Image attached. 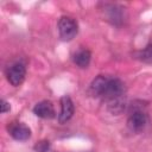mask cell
<instances>
[{
  "label": "cell",
  "mask_w": 152,
  "mask_h": 152,
  "mask_svg": "<svg viewBox=\"0 0 152 152\" xmlns=\"http://www.w3.org/2000/svg\"><path fill=\"white\" fill-rule=\"evenodd\" d=\"M90 91L94 96L109 102L124 96L125 84L120 78L99 75L93 80L90 84Z\"/></svg>",
  "instance_id": "1"
},
{
  "label": "cell",
  "mask_w": 152,
  "mask_h": 152,
  "mask_svg": "<svg viewBox=\"0 0 152 152\" xmlns=\"http://www.w3.org/2000/svg\"><path fill=\"white\" fill-rule=\"evenodd\" d=\"M58 32L59 37L63 40H71L78 32V25L77 21L69 15H63L58 20Z\"/></svg>",
  "instance_id": "2"
},
{
  "label": "cell",
  "mask_w": 152,
  "mask_h": 152,
  "mask_svg": "<svg viewBox=\"0 0 152 152\" xmlns=\"http://www.w3.org/2000/svg\"><path fill=\"white\" fill-rule=\"evenodd\" d=\"M26 76V66L23 62H15L11 66L7 68L6 78L8 83L13 87H19Z\"/></svg>",
  "instance_id": "3"
},
{
  "label": "cell",
  "mask_w": 152,
  "mask_h": 152,
  "mask_svg": "<svg viewBox=\"0 0 152 152\" xmlns=\"http://www.w3.org/2000/svg\"><path fill=\"white\" fill-rule=\"evenodd\" d=\"M147 124V115L140 108H134L127 119V126L132 132H141Z\"/></svg>",
  "instance_id": "4"
},
{
  "label": "cell",
  "mask_w": 152,
  "mask_h": 152,
  "mask_svg": "<svg viewBox=\"0 0 152 152\" xmlns=\"http://www.w3.org/2000/svg\"><path fill=\"white\" fill-rule=\"evenodd\" d=\"M74 112H75V106H74L72 100L68 95L62 96L61 97V112L58 114V122L59 124L68 122L72 118Z\"/></svg>",
  "instance_id": "5"
},
{
  "label": "cell",
  "mask_w": 152,
  "mask_h": 152,
  "mask_svg": "<svg viewBox=\"0 0 152 152\" xmlns=\"http://www.w3.org/2000/svg\"><path fill=\"white\" fill-rule=\"evenodd\" d=\"M11 137L18 141H25L31 137V129L21 122H12L7 127Z\"/></svg>",
  "instance_id": "6"
},
{
  "label": "cell",
  "mask_w": 152,
  "mask_h": 152,
  "mask_svg": "<svg viewBox=\"0 0 152 152\" xmlns=\"http://www.w3.org/2000/svg\"><path fill=\"white\" fill-rule=\"evenodd\" d=\"M33 113L36 116H38L40 119H52V118H55V114H56L52 102L48 101V100H43V101L38 102L33 107Z\"/></svg>",
  "instance_id": "7"
},
{
  "label": "cell",
  "mask_w": 152,
  "mask_h": 152,
  "mask_svg": "<svg viewBox=\"0 0 152 152\" xmlns=\"http://www.w3.org/2000/svg\"><path fill=\"white\" fill-rule=\"evenodd\" d=\"M90 59H91V53H90V51L87 50V49L78 50V51L74 55V57H72L74 63H75L77 66L82 68V69L88 68V65L90 64Z\"/></svg>",
  "instance_id": "8"
},
{
  "label": "cell",
  "mask_w": 152,
  "mask_h": 152,
  "mask_svg": "<svg viewBox=\"0 0 152 152\" xmlns=\"http://www.w3.org/2000/svg\"><path fill=\"white\" fill-rule=\"evenodd\" d=\"M107 103H108V104H107L108 110H109L112 114H114V115L121 114V113L126 109V104H127L124 96H122V97H119V99H115V100H112V101H109V102H107Z\"/></svg>",
  "instance_id": "9"
},
{
  "label": "cell",
  "mask_w": 152,
  "mask_h": 152,
  "mask_svg": "<svg viewBox=\"0 0 152 152\" xmlns=\"http://www.w3.org/2000/svg\"><path fill=\"white\" fill-rule=\"evenodd\" d=\"M108 18L113 24L119 25L124 18L122 17V8L116 6V5L110 6V8H108Z\"/></svg>",
  "instance_id": "10"
},
{
  "label": "cell",
  "mask_w": 152,
  "mask_h": 152,
  "mask_svg": "<svg viewBox=\"0 0 152 152\" xmlns=\"http://www.w3.org/2000/svg\"><path fill=\"white\" fill-rule=\"evenodd\" d=\"M137 58L144 63H152V43H150L146 48L137 52Z\"/></svg>",
  "instance_id": "11"
},
{
  "label": "cell",
  "mask_w": 152,
  "mask_h": 152,
  "mask_svg": "<svg viewBox=\"0 0 152 152\" xmlns=\"http://www.w3.org/2000/svg\"><path fill=\"white\" fill-rule=\"evenodd\" d=\"M33 150L36 152H48L50 150V142L48 140H40L34 144Z\"/></svg>",
  "instance_id": "12"
},
{
  "label": "cell",
  "mask_w": 152,
  "mask_h": 152,
  "mask_svg": "<svg viewBox=\"0 0 152 152\" xmlns=\"http://www.w3.org/2000/svg\"><path fill=\"white\" fill-rule=\"evenodd\" d=\"M1 113L4 114V113H7V112H10V109H11V106H10V103L6 101V100H1Z\"/></svg>",
  "instance_id": "13"
}]
</instances>
